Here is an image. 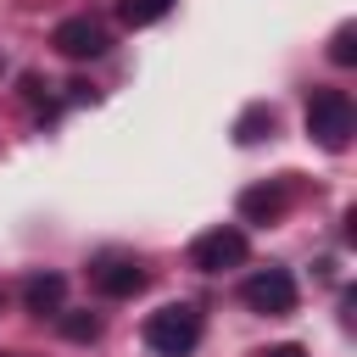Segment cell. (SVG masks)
Here are the masks:
<instances>
[{
    "instance_id": "6da1fadb",
    "label": "cell",
    "mask_w": 357,
    "mask_h": 357,
    "mask_svg": "<svg viewBox=\"0 0 357 357\" xmlns=\"http://www.w3.org/2000/svg\"><path fill=\"white\" fill-rule=\"evenodd\" d=\"M357 134V106L346 89H312L307 95V139H318L324 151H346Z\"/></svg>"
},
{
    "instance_id": "7a4b0ae2",
    "label": "cell",
    "mask_w": 357,
    "mask_h": 357,
    "mask_svg": "<svg viewBox=\"0 0 357 357\" xmlns=\"http://www.w3.org/2000/svg\"><path fill=\"white\" fill-rule=\"evenodd\" d=\"M195 340H201V312L190 301H173V307H162V312L145 318V346L156 357H190Z\"/></svg>"
},
{
    "instance_id": "3957f363",
    "label": "cell",
    "mask_w": 357,
    "mask_h": 357,
    "mask_svg": "<svg viewBox=\"0 0 357 357\" xmlns=\"http://www.w3.org/2000/svg\"><path fill=\"white\" fill-rule=\"evenodd\" d=\"M240 301L262 318H284V312H296V273L290 268H257L240 284Z\"/></svg>"
},
{
    "instance_id": "277c9868",
    "label": "cell",
    "mask_w": 357,
    "mask_h": 357,
    "mask_svg": "<svg viewBox=\"0 0 357 357\" xmlns=\"http://www.w3.org/2000/svg\"><path fill=\"white\" fill-rule=\"evenodd\" d=\"M245 257H251V240H245V229H234V223H218V229H206V234L190 245V268H201V273L240 268Z\"/></svg>"
},
{
    "instance_id": "5b68a950",
    "label": "cell",
    "mask_w": 357,
    "mask_h": 357,
    "mask_svg": "<svg viewBox=\"0 0 357 357\" xmlns=\"http://www.w3.org/2000/svg\"><path fill=\"white\" fill-rule=\"evenodd\" d=\"M50 45H56V50H61L67 61H95V56H106L112 33H106V22H100V17L78 11V17H61V22H56Z\"/></svg>"
},
{
    "instance_id": "8992f818",
    "label": "cell",
    "mask_w": 357,
    "mask_h": 357,
    "mask_svg": "<svg viewBox=\"0 0 357 357\" xmlns=\"http://www.w3.org/2000/svg\"><path fill=\"white\" fill-rule=\"evenodd\" d=\"M89 284H95L100 296H112V301H128V296L145 290V268H139L134 257H123V251H106V257L89 262Z\"/></svg>"
},
{
    "instance_id": "52a82bcc",
    "label": "cell",
    "mask_w": 357,
    "mask_h": 357,
    "mask_svg": "<svg viewBox=\"0 0 357 357\" xmlns=\"http://www.w3.org/2000/svg\"><path fill=\"white\" fill-rule=\"evenodd\" d=\"M61 301H67V279H61V273H28V279H22V307H28L33 318H56Z\"/></svg>"
},
{
    "instance_id": "ba28073f",
    "label": "cell",
    "mask_w": 357,
    "mask_h": 357,
    "mask_svg": "<svg viewBox=\"0 0 357 357\" xmlns=\"http://www.w3.org/2000/svg\"><path fill=\"white\" fill-rule=\"evenodd\" d=\"M284 206H290L284 184H251V190H240V218L245 223H273Z\"/></svg>"
},
{
    "instance_id": "9c48e42d",
    "label": "cell",
    "mask_w": 357,
    "mask_h": 357,
    "mask_svg": "<svg viewBox=\"0 0 357 357\" xmlns=\"http://www.w3.org/2000/svg\"><path fill=\"white\" fill-rule=\"evenodd\" d=\"M273 123H279V117H273V106H268V100H257V106H245V112H240L234 139H240V145H257V139H268V134H273Z\"/></svg>"
},
{
    "instance_id": "30bf717a",
    "label": "cell",
    "mask_w": 357,
    "mask_h": 357,
    "mask_svg": "<svg viewBox=\"0 0 357 357\" xmlns=\"http://www.w3.org/2000/svg\"><path fill=\"white\" fill-rule=\"evenodd\" d=\"M173 11V0H117V17L128 22V28H151V22H162Z\"/></svg>"
},
{
    "instance_id": "8fae6325",
    "label": "cell",
    "mask_w": 357,
    "mask_h": 357,
    "mask_svg": "<svg viewBox=\"0 0 357 357\" xmlns=\"http://www.w3.org/2000/svg\"><path fill=\"white\" fill-rule=\"evenodd\" d=\"M329 61H335V67H351V61H357V22H340V28L329 33Z\"/></svg>"
},
{
    "instance_id": "7c38bea8",
    "label": "cell",
    "mask_w": 357,
    "mask_h": 357,
    "mask_svg": "<svg viewBox=\"0 0 357 357\" xmlns=\"http://www.w3.org/2000/svg\"><path fill=\"white\" fill-rule=\"evenodd\" d=\"M45 89H50V84H45L39 73H22V100H28V106H33V112H39L45 123H50V117H56V100H50Z\"/></svg>"
},
{
    "instance_id": "4fadbf2b",
    "label": "cell",
    "mask_w": 357,
    "mask_h": 357,
    "mask_svg": "<svg viewBox=\"0 0 357 357\" xmlns=\"http://www.w3.org/2000/svg\"><path fill=\"white\" fill-rule=\"evenodd\" d=\"M56 324H61L67 340H95L100 335V318L95 312H56Z\"/></svg>"
},
{
    "instance_id": "5bb4252c",
    "label": "cell",
    "mask_w": 357,
    "mask_h": 357,
    "mask_svg": "<svg viewBox=\"0 0 357 357\" xmlns=\"http://www.w3.org/2000/svg\"><path fill=\"white\" fill-rule=\"evenodd\" d=\"M262 357H307V351H301L296 340H284V346H273V351H262Z\"/></svg>"
},
{
    "instance_id": "9a60e30c",
    "label": "cell",
    "mask_w": 357,
    "mask_h": 357,
    "mask_svg": "<svg viewBox=\"0 0 357 357\" xmlns=\"http://www.w3.org/2000/svg\"><path fill=\"white\" fill-rule=\"evenodd\" d=\"M0 357H6V351H0Z\"/></svg>"
}]
</instances>
